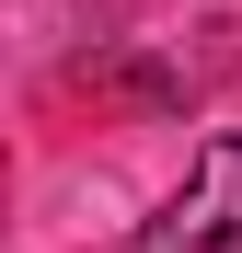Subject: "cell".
<instances>
[{
  "instance_id": "cell-1",
  "label": "cell",
  "mask_w": 242,
  "mask_h": 253,
  "mask_svg": "<svg viewBox=\"0 0 242 253\" xmlns=\"http://www.w3.org/2000/svg\"><path fill=\"white\" fill-rule=\"evenodd\" d=\"M139 253H242V138L196 150V173L139 219Z\"/></svg>"
}]
</instances>
